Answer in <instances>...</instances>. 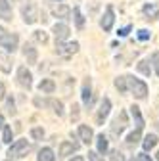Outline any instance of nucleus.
I'll return each mask as SVG.
<instances>
[{
  "label": "nucleus",
  "mask_w": 159,
  "mask_h": 161,
  "mask_svg": "<svg viewBox=\"0 0 159 161\" xmlns=\"http://www.w3.org/2000/svg\"><path fill=\"white\" fill-rule=\"evenodd\" d=\"M71 119H73V121H77V119H79V106H77V104L71 108Z\"/></svg>",
  "instance_id": "e433bc0d"
},
{
  "label": "nucleus",
  "mask_w": 159,
  "mask_h": 161,
  "mask_svg": "<svg viewBox=\"0 0 159 161\" xmlns=\"http://www.w3.org/2000/svg\"><path fill=\"white\" fill-rule=\"evenodd\" d=\"M2 127H4V117L0 115V129H2Z\"/></svg>",
  "instance_id": "37998d69"
},
{
  "label": "nucleus",
  "mask_w": 159,
  "mask_h": 161,
  "mask_svg": "<svg viewBox=\"0 0 159 161\" xmlns=\"http://www.w3.org/2000/svg\"><path fill=\"white\" fill-rule=\"evenodd\" d=\"M130 161H134V157H132V159H130Z\"/></svg>",
  "instance_id": "a18cd8bd"
},
{
  "label": "nucleus",
  "mask_w": 159,
  "mask_h": 161,
  "mask_svg": "<svg viewBox=\"0 0 159 161\" xmlns=\"http://www.w3.org/2000/svg\"><path fill=\"white\" fill-rule=\"evenodd\" d=\"M31 136H33L35 140H42V136H44V130H42V129H38V127H35V129L31 130Z\"/></svg>",
  "instance_id": "7c9ffc66"
},
{
  "label": "nucleus",
  "mask_w": 159,
  "mask_h": 161,
  "mask_svg": "<svg viewBox=\"0 0 159 161\" xmlns=\"http://www.w3.org/2000/svg\"><path fill=\"white\" fill-rule=\"evenodd\" d=\"M157 159H159V152H157Z\"/></svg>",
  "instance_id": "c03bdc74"
},
{
  "label": "nucleus",
  "mask_w": 159,
  "mask_h": 161,
  "mask_svg": "<svg viewBox=\"0 0 159 161\" xmlns=\"http://www.w3.org/2000/svg\"><path fill=\"white\" fill-rule=\"evenodd\" d=\"M54 35H56V42H63L69 36V27L65 23H56L54 25Z\"/></svg>",
  "instance_id": "9d476101"
},
{
  "label": "nucleus",
  "mask_w": 159,
  "mask_h": 161,
  "mask_svg": "<svg viewBox=\"0 0 159 161\" xmlns=\"http://www.w3.org/2000/svg\"><path fill=\"white\" fill-rule=\"evenodd\" d=\"M38 161H54L56 159V155H54V152L50 150V148H42L41 152H38V157H36Z\"/></svg>",
  "instance_id": "aec40b11"
},
{
  "label": "nucleus",
  "mask_w": 159,
  "mask_h": 161,
  "mask_svg": "<svg viewBox=\"0 0 159 161\" xmlns=\"http://www.w3.org/2000/svg\"><path fill=\"white\" fill-rule=\"evenodd\" d=\"M130 29H132V27H130V25H127V27H123V29H119V33H117V35H119V36H127V35L130 33Z\"/></svg>",
  "instance_id": "4c0bfd02"
},
{
  "label": "nucleus",
  "mask_w": 159,
  "mask_h": 161,
  "mask_svg": "<svg viewBox=\"0 0 159 161\" xmlns=\"http://www.w3.org/2000/svg\"><path fill=\"white\" fill-rule=\"evenodd\" d=\"M157 142H159V140H157V136H155V134H148V136L144 138V142H142V146H144V150L148 152V150L155 148V146H157Z\"/></svg>",
  "instance_id": "412c9836"
},
{
  "label": "nucleus",
  "mask_w": 159,
  "mask_h": 161,
  "mask_svg": "<svg viewBox=\"0 0 159 161\" xmlns=\"http://www.w3.org/2000/svg\"><path fill=\"white\" fill-rule=\"evenodd\" d=\"M88 159L90 161H104V157L98 153V152H88Z\"/></svg>",
  "instance_id": "f704fd0d"
},
{
  "label": "nucleus",
  "mask_w": 159,
  "mask_h": 161,
  "mask_svg": "<svg viewBox=\"0 0 159 161\" xmlns=\"http://www.w3.org/2000/svg\"><path fill=\"white\" fill-rule=\"evenodd\" d=\"M35 40H36V42L46 44V42H48V35H46L44 31H35Z\"/></svg>",
  "instance_id": "cd10ccee"
},
{
  "label": "nucleus",
  "mask_w": 159,
  "mask_h": 161,
  "mask_svg": "<svg viewBox=\"0 0 159 161\" xmlns=\"http://www.w3.org/2000/svg\"><path fill=\"white\" fill-rule=\"evenodd\" d=\"M98 152H100V153H106L107 152V138L104 134L98 136Z\"/></svg>",
  "instance_id": "393cba45"
},
{
  "label": "nucleus",
  "mask_w": 159,
  "mask_h": 161,
  "mask_svg": "<svg viewBox=\"0 0 159 161\" xmlns=\"http://www.w3.org/2000/svg\"><path fill=\"white\" fill-rule=\"evenodd\" d=\"M151 64H153V71H155V75L159 77V52H155V54L151 56Z\"/></svg>",
  "instance_id": "c756f323"
},
{
  "label": "nucleus",
  "mask_w": 159,
  "mask_h": 161,
  "mask_svg": "<svg viewBox=\"0 0 159 161\" xmlns=\"http://www.w3.org/2000/svg\"><path fill=\"white\" fill-rule=\"evenodd\" d=\"M140 136H142V132H140V130L130 132V134H129V138H127V144H129V146H136L138 142H140Z\"/></svg>",
  "instance_id": "4be33fe9"
},
{
  "label": "nucleus",
  "mask_w": 159,
  "mask_h": 161,
  "mask_svg": "<svg viewBox=\"0 0 159 161\" xmlns=\"http://www.w3.org/2000/svg\"><path fill=\"white\" fill-rule=\"evenodd\" d=\"M109 109H111L109 98H104V100H102V104H100V108H98V113H96V123H98V125H104V121H106Z\"/></svg>",
  "instance_id": "423d86ee"
},
{
  "label": "nucleus",
  "mask_w": 159,
  "mask_h": 161,
  "mask_svg": "<svg viewBox=\"0 0 159 161\" xmlns=\"http://www.w3.org/2000/svg\"><path fill=\"white\" fill-rule=\"evenodd\" d=\"M77 148H79V146H77V144H73V142H62V146H59V155L65 157V155L73 153Z\"/></svg>",
  "instance_id": "6ab92c4d"
},
{
  "label": "nucleus",
  "mask_w": 159,
  "mask_h": 161,
  "mask_svg": "<svg viewBox=\"0 0 159 161\" xmlns=\"http://www.w3.org/2000/svg\"><path fill=\"white\" fill-rule=\"evenodd\" d=\"M50 104H52V108H54V111H56L58 117H62V115H63V104L59 102V100H52Z\"/></svg>",
  "instance_id": "bb28decb"
},
{
  "label": "nucleus",
  "mask_w": 159,
  "mask_h": 161,
  "mask_svg": "<svg viewBox=\"0 0 159 161\" xmlns=\"http://www.w3.org/2000/svg\"><path fill=\"white\" fill-rule=\"evenodd\" d=\"M113 21H115L113 8H111V6H107V8H106V14H104V17H102V21H100V25H102V29H104V31H111Z\"/></svg>",
  "instance_id": "1a4fd4ad"
},
{
  "label": "nucleus",
  "mask_w": 159,
  "mask_h": 161,
  "mask_svg": "<svg viewBox=\"0 0 159 161\" xmlns=\"http://www.w3.org/2000/svg\"><path fill=\"white\" fill-rule=\"evenodd\" d=\"M79 136H81V140L85 144H90L92 142V129L90 127H86V125H79Z\"/></svg>",
  "instance_id": "f8f14e48"
},
{
  "label": "nucleus",
  "mask_w": 159,
  "mask_h": 161,
  "mask_svg": "<svg viewBox=\"0 0 159 161\" xmlns=\"http://www.w3.org/2000/svg\"><path fill=\"white\" fill-rule=\"evenodd\" d=\"M29 152V144H27V140H17V142H14L8 150V155L10 157H23L27 155Z\"/></svg>",
  "instance_id": "f03ea898"
},
{
  "label": "nucleus",
  "mask_w": 159,
  "mask_h": 161,
  "mask_svg": "<svg viewBox=\"0 0 159 161\" xmlns=\"http://www.w3.org/2000/svg\"><path fill=\"white\" fill-rule=\"evenodd\" d=\"M17 35H14V33H8L4 27H0V46L2 48H6L8 52H14L15 48H17Z\"/></svg>",
  "instance_id": "f257e3e1"
},
{
  "label": "nucleus",
  "mask_w": 159,
  "mask_h": 161,
  "mask_svg": "<svg viewBox=\"0 0 159 161\" xmlns=\"http://www.w3.org/2000/svg\"><path fill=\"white\" fill-rule=\"evenodd\" d=\"M83 102L86 106H90L92 102V88H90V79L85 80V85H83Z\"/></svg>",
  "instance_id": "dca6fc26"
},
{
  "label": "nucleus",
  "mask_w": 159,
  "mask_h": 161,
  "mask_svg": "<svg viewBox=\"0 0 159 161\" xmlns=\"http://www.w3.org/2000/svg\"><path fill=\"white\" fill-rule=\"evenodd\" d=\"M17 83L21 85V86H25V88H31V85H33V75H31V71L27 67H19L17 69Z\"/></svg>",
  "instance_id": "0eeeda50"
},
{
  "label": "nucleus",
  "mask_w": 159,
  "mask_h": 161,
  "mask_svg": "<svg viewBox=\"0 0 159 161\" xmlns=\"http://www.w3.org/2000/svg\"><path fill=\"white\" fill-rule=\"evenodd\" d=\"M73 15H75V23H77V27H79V29H83V25H85V17H83L81 10L75 8V10H73Z\"/></svg>",
  "instance_id": "a878e982"
},
{
  "label": "nucleus",
  "mask_w": 159,
  "mask_h": 161,
  "mask_svg": "<svg viewBox=\"0 0 159 161\" xmlns=\"http://www.w3.org/2000/svg\"><path fill=\"white\" fill-rule=\"evenodd\" d=\"M130 113H132V117H134V121H136V130L142 132V129H144V119H142L140 108H138V106H132V108H130Z\"/></svg>",
  "instance_id": "ddd939ff"
},
{
  "label": "nucleus",
  "mask_w": 159,
  "mask_h": 161,
  "mask_svg": "<svg viewBox=\"0 0 159 161\" xmlns=\"http://www.w3.org/2000/svg\"><path fill=\"white\" fill-rule=\"evenodd\" d=\"M111 161H125V157L119 150H111Z\"/></svg>",
  "instance_id": "473e14b6"
},
{
  "label": "nucleus",
  "mask_w": 159,
  "mask_h": 161,
  "mask_svg": "<svg viewBox=\"0 0 159 161\" xmlns=\"http://www.w3.org/2000/svg\"><path fill=\"white\" fill-rule=\"evenodd\" d=\"M79 50V42H56V52L63 58L73 56Z\"/></svg>",
  "instance_id": "20e7f679"
},
{
  "label": "nucleus",
  "mask_w": 159,
  "mask_h": 161,
  "mask_svg": "<svg viewBox=\"0 0 159 161\" xmlns=\"http://www.w3.org/2000/svg\"><path fill=\"white\" fill-rule=\"evenodd\" d=\"M0 69H2L4 73H10L12 71V58L6 56L4 52H0Z\"/></svg>",
  "instance_id": "f3484780"
},
{
  "label": "nucleus",
  "mask_w": 159,
  "mask_h": 161,
  "mask_svg": "<svg viewBox=\"0 0 159 161\" xmlns=\"http://www.w3.org/2000/svg\"><path fill=\"white\" fill-rule=\"evenodd\" d=\"M6 109H8V113H12V115L15 113V104H14V98H12V96L8 98V102H6Z\"/></svg>",
  "instance_id": "72a5a7b5"
},
{
  "label": "nucleus",
  "mask_w": 159,
  "mask_h": 161,
  "mask_svg": "<svg viewBox=\"0 0 159 161\" xmlns=\"http://www.w3.org/2000/svg\"><path fill=\"white\" fill-rule=\"evenodd\" d=\"M127 80L130 83V88H132V92H134V96L136 98H146V94H148V86H146V83H142L140 79H134V77H127Z\"/></svg>",
  "instance_id": "7ed1b4c3"
},
{
  "label": "nucleus",
  "mask_w": 159,
  "mask_h": 161,
  "mask_svg": "<svg viewBox=\"0 0 159 161\" xmlns=\"http://www.w3.org/2000/svg\"><path fill=\"white\" fill-rule=\"evenodd\" d=\"M4 96H6V90H4V85L0 83V100H4Z\"/></svg>",
  "instance_id": "a19ab883"
},
{
  "label": "nucleus",
  "mask_w": 159,
  "mask_h": 161,
  "mask_svg": "<svg viewBox=\"0 0 159 161\" xmlns=\"http://www.w3.org/2000/svg\"><path fill=\"white\" fill-rule=\"evenodd\" d=\"M69 12H71V10H69L67 6H63V4L54 8V15H56V17H67V15H69Z\"/></svg>",
  "instance_id": "5701e85b"
},
{
  "label": "nucleus",
  "mask_w": 159,
  "mask_h": 161,
  "mask_svg": "<svg viewBox=\"0 0 159 161\" xmlns=\"http://www.w3.org/2000/svg\"><path fill=\"white\" fill-rule=\"evenodd\" d=\"M115 88L119 92H127V77H117L115 79Z\"/></svg>",
  "instance_id": "b1692460"
},
{
  "label": "nucleus",
  "mask_w": 159,
  "mask_h": 161,
  "mask_svg": "<svg viewBox=\"0 0 159 161\" xmlns=\"http://www.w3.org/2000/svg\"><path fill=\"white\" fill-rule=\"evenodd\" d=\"M125 127H127V113L121 111V113L113 119V123H111V134L113 136H119V134L125 130Z\"/></svg>",
  "instance_id": "39448f33"
},
{
  "label": "nucleus",
  "mask_w": 159,
  "mask_h": 161,
  "mask_svg": "<svg viewBox=\"0 0 159 161\" xmlns=\"http://www.w3.org/2000/svg\"><path fill=\"white\" fill-rule=\"evenodd\" d=\"M71 161H85V159H83V157H81V155H77V157H73V159H71Z\"/></svg>",
  "instance_id": "79ce46f5"
},
{
  "label": "nucleus",
  "mask_w": 159,
  "mask_h": 161,
  "mask_svg": "<svg viewBox=\"0 0 159 161\" xmlns=\"http://www.w3.org/2000/svg\"><path fill=\"white\" fill-rule=\"evenodd\" d=\"M38 88H41V92H46V94H52L56 90V83L52 79H42L41 85H38Z\"/></svg>",
  "instance_id": "2eb2a0df"
},
{
  "label": "nucleus",
  "mask_w": 159,
  "mask_h": 161,
  "mask_svg": "<svg viewBox=\"0 0 159 161\" xmlns=\"http://www.w3.org/2000/svg\"><path fill=\"white\" fill-rule=\"evenodd\" d=\"M35 104H36L38 108H41V106H46V102H44V100H41V98H35Z\"/></svg>",
  "instance_id": "ea45409f"
},
{
  "label": "nucleus",
  "mask_w": 159,
  "mask_h": 161,
  "mask_svg": "<svg viewBox=\"0 0 159 161\" xmlns=\"http://www.w3.org/2000/svg\"><path fill=\"white\" fill-rule=\"evenodd\" d=\"M138 71L144 73V75H148V77H150V73H151V69H150L148 62H138Z\"/></svg>",
  "instance_id": "c85d7f7f"
},
{
  "label": "nucleus",
  "mask_w": 159,
  "mask_h": 161,
  "mask_svg": "<svg viewBox=\"0 0 159 161\" xmlns=\"http://www.w3.org/2000/svg\"><path fill=\"white\" fill-rule=\"evenodd\" d=\"M144 15H146V19H157L159 17V6L157 4H146L144 6Z\"/></svg>",
  "instance_id": "4468645a"
},
{
  "label": "nucleus",
  "mask_w": 159,
  "mask_h": 161,
  "mask_svg": "<svg viewBox=\"0 0 159 161\" xmlns=\"http://www.w3.org/2000/svg\"><path fill=\"white\" fill-rule=\"evenodd\" d=\"M21 12H23V19H25L27 25H31V23L36 21V6L33 2H27V6H23Z\"/></svg>",
  "instance_id": "6e6552de"
},
{
  "label": "nucleus",
  "mask_w": 159,
  "mask_h": 161,
  "mask_svg": "<svg viewBox=\"0 0 159 161\" xmlns=\"http://www.w3.org/2000/svg\"><path fill=\"white\" fill-rule=\"evenodd\" d=\"M12 129L10 127H4V136H2V142H6V144H10L12 142Z\"/></svg>",
  "instance_id": "2f4dec72"
},
{
  "label": "nucleus",
  "mask_w": 159,
  "mask_h": 161,
  "mask_svg": "<svg viewBox=\"0 0 159 161\" xmlns=\"http://www.w3.org/2000/svg\"><path fill=\"white\" fill-rule=\"evenodd\" d=\"M0 19H4V21L12 19V6L8 0H0Z\"/></svg>",
  "instance_id": "9b49d317"
},
{
  "label": "nucleus",
  "mask_w": 159,
  "mask_h": 161,
  "mask_svg": "<svg viewBox=\"0 0 159 161\" xmlns=\"http://www.w3.org/2000/svg\"><path fill=\"white\" fill-rule=\"evenodd\" d=\"M138 161H151V157L146 155V153H140V155H138Z\"/></svg>",
  "instance_id": "58836bf2"
},
{
  "label": "nucleus",
  "mask_w": 159,
  "mask_h": 161,
  "mask_svg": "<svg viewBox=\"0 0 159 161\" xmlns=\"http://www.w3.org/2000/svg\"><path fill=\"white\" fill-rule=\"evenodd\" d=\"M23 54L27 58V64H35L36 62V48H33L31 44H25L23 46Z\"/></svg>",
  "instance_id": "a211bd4d"
},
{
  "label": "nucleus",
  "mask_w": 159,
  "mask_h": 161,
  "mask_svg": "<svg viewBox=\"0 0 159 161\" xmlns=\"http://www.w3.org/2000/svg\"><path fill=\"white\" fill-rule=\"evenodd\" d=\"M138 38H140V40H148L150 38V33L146 29H140V31H138Z\"/></svg>",
  "instance_id": "c9c22d12"
}]
</instances>
